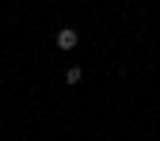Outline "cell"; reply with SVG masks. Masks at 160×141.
I'll use <instances>...</instances> for the list:
<instances>
[{
    "label": "cell",
    "instance_id": "1",
    "mask_svg": "<svg viewBox=\"0 0 160 141\" xmlns=\"http://www.w3.org/2000/svg\"><path fill=\"white\" fill-rule=\"evenodd\" d=\"M76 42H80V34L72 27H61V31H57V46H61V50H76Z\"/></svg>",
    "mask_w": 160,
    "mask_h": 141
},
{
    "label": "cell",
    "instance_id": "2",
    "mask_svg": "<svg viewBox=\"0 0 160 141\" xmlns=\"http://www.w3.org/2000/svg\"><path fill=\"white\" fill-rule=\"evenodd\" d=\"M65 80H69V84H80V69H76V65H72V69H69V73H65Z\"/></svg>",
    "mask_w": 160,
    "mask_h": 141
}]
</instances>
